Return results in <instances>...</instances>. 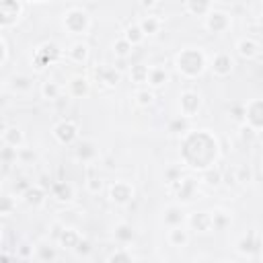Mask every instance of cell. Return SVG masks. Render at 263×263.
Returning <instances> with one entry per match:
<instances>
[{
	"label": "cell",
	"mask_w": 263,
	"mask_h": 263,
	"mask_svg": "<svg viewBox=\"0 0 263 263\" xmlns=\"http://www.w3.org/2000/svg\"><path fill=\"white\" fill-rule=\"evenodd\" d=\"M142 4L148 8V6H154L156 4V0H142Z\"/></svg>",
	"instance_id": "83f0119b"
},
{
	"label": "cell",
	"mask_w": 263,
	"mask_h": 263,
	"mask_svg": "<svg viewBox=\"0 0 263 263\" xmlns=\"http://www.w3.org/2000/svg\"><path fill=\"white\" fill-rule=\"evenodd\" d=\"M86 187H89L93 194H99V191H101V181L99 179H89V181H86Z\"/></svg>",
	"instance_id": "484cf974"
},
{
	"label": "cell",
	"mask_w": 263,
	"mask_h": 263,
	"mask_svg": "<svg viewBox=\"0 0 263 263\" xmlns=\"http://www.w3.org/2000/svg\"><path fill=\"white\" fill-rule=\"evenodd\" d=\"M212 70H214V74L218 76H226V74H231V70H233V60L229 56H216V60L212 62Z\"/></svg>",
	"instance_id": "8992f818"
},
{
	"label": "cell",
	"mask_w": 263,
	"mask_h": 263,
	"mask_svg": "<svg viewBox=\"0 0 263 263\" xmlns=\"http://www.w3.org/2000/svg\"><path fill=\"white\" fill-rule=\"evenodd\" d=\"M109 259H111V261H115V259H130V255H124V253H117V255H111Z\"/></svg>",
	"instance_id": "4316f807"
},
{
	"label": "cell",
	"mask_w": 263,
	"mask_h": 263,
	"mask_svg": "<svg viewBox=\"0 0 263 263\" xmlns=\"http://www.w3.org/2000/svg\"><path fill=\"white\" fill-rule=\"evenodd\" d=\"M54 136L60 140L62 144H72L76 140V136H78V128H76L74 121L66 119V121H62V124H58L54 128Z\"/></svg>",
	"instance_id": "277c9868"
},
{
	"label": "cell",
	"mask_w": 263,
	"mask_h": 263,
	"mask_svg": "<svg viewBox=\"0 0 263 263\" xmlns=\"http://www.w3.org/2000/svg\"><path fill=\"white\" fill-rule=\"evenodd\" d=\"M0 91H2V86H0Z\"/></svg>",
	"instance_id": "f1b7e54d"
},
{
	"label": "cell",
	"mask_w": 263,
	"mask_h": 263,
	"mask_svg": "<svg viewBox=\"0 0 263 263\" xmlns=\"http://www.w3.org/2000/svg\"><path fill=\"white\" fill-rule=\"evenodd\" d=\"M239 54L243 58H255L259 54V45L253 39H243L239 41Z\"/></svg>",
	"instance_id": "30bf717a"
},
{
	"label": "cell",
	"mask_w": 263,
	"mask_h": 263,
	"mask_svg": "<svg viewBox=\"0 0 263 263\" xmlns=\"http://www.w3.org/2000/svg\"><path fill=\"white\" fill-rule=\"evenodd\" d=\"M138 25H140V29H142L144 35H154V33H159V29H161V21L156 19V16H148V19L140 21Z\"/></svg>",
	"instance_id": "7c38bea8"
},
{
	"label": "cell",
	"mask_w": 263,
	"mask_h": 263,
	"mask_svg": "<svg viewBox=\"0 0 263 263\" xmlns=\"http://www.w3.org/2000/svg\"><path fill=\"white\" fill-rule=\"evenodd\" d=\"M226 25H229V19H226L224 12H210V16H208V29H210V31L218 33V31H222Z\"/></svg>",
	"instance_id": "9c48e42d"
},
{
	"label": "cell",
	"mask_w": 263,
	"mask_h": 263,
	"mask_svg": "<svg viewBox=\"0 0 263 263\" xmlns=\"http://www.w3.org/2000/svg\"><path fill=\"white\" fill-rule=\"evenodd\" d=\"M4 142L10 146V148H16V146H21L23 144V134L19 128H8L4 132Z\"/></svg>",
	"instance_id": "8fae6325"
},
{
	"label": "cell",
	"mask_w": 263,
	"mask_h": 263,
	"mask_svg": "<svg viewBox=\"0 0 263 263\" xmlns=\"http://www.w3.org/2000/svg\"><path fill=\"white\" fill-rule=\"evenodd\" d=\"M126 39H128L132 45H138V43L144 41V33H142V29H140V25H130V27L126 29Z\"/></svg>",
	"instance_id": "4fadbf2b"
},
{
	"label": "cell",
	"mask_w": 263,
	"mask_h": 263,
	"mask_svg": "<svg viewBox=\"0 0 263 263\" xmlns=\"http://www.w3.org/2000/svg\"><path fill=\"white\" fill-rule=\"evenodd\" d=\"M64 25L72 31V33H84L86 29H89V14L78 10V8H72L68 14H66V19H64Z\"/></svg>",
	"instance_id": "7a4b0ae2"
},
{
	"label": "cell",
	"mask_w": 263,
	"mask_h": 263,
	"mask_svg": "<svg viewBox=\"0 0 263 263\" xmlns=\"http://www.w3.org/2000/svg\"><path fill=\"white\" fill-rule=\"evenodd\" d=\"M70 58H72L74 62H84L86 58H89V45H84V43H74L72 49H70Z\"/></svg>",
	"instance_id": "9a60e30c"
},
{
	"label": "cell",
	"mask_w": 263,
	"mask_h": 263,
	"mask_svg": "<svg viewBox=\"0 0 263 263\" xmlns=\"http://www.w3.org/2000/svg\"><path fill=\"white\" fill-rule=\"evenodd\" d=\"M103 74H105V82H107L109 86H115L117 84V80H119V74L115 72V70H111V68H103Z\"/></svg>",
	"instance_id": "ffe728a7"
},
{
	"label": "cell",
	"mask_w": 263,
	"mask_h": 263,
	"mask_svg": "<svg viewBox=\"0 0 263 263\" xmlns=\"http://www.w3.org/2000/svg\"><path fill=\"white\" fill-rule=\"evenodd\" d=\"M132 194H134V189H132L130 185H126V183H115V185L111 187V200L117 202V204L128 202V200L132 198Z\"/></svg>",
	"instance_id": "5b68a950"
},
{
	"label": "cell",
	"mask_w": 263,
	"mask_h": 263,
	"mask_svg": "<svg viewBox=\"0 0 263 263\" xmlns=\"http://www.w3.org/2000/svg\"><path fill=\"white\" fill-rule=\"evenodd\" d=\"M167 80H169V74L165 72L163 68H150V70H148L146 82H150V84L154 86V89H159V86L167 84Z\"/></svg>",
	"instance_id": "ba28073f"
},
{
	"label": "cell",
	"mask_w": 263,
	"mask_h": 263,
	"mask_svg": "<svg viewBox=\"0 0 263 263\" xmlns=\"http://www.w3.org/2000/svg\"><path fill=\"white\" fill-rule=\"evenodd\" d=\"M191 58L194 60H189V51H183V54L177 58V66L185 76H198L204 70V56L198 54V51H194V56Z\"/></svg>",
	"instance_id": "6da1fadb"
},
{
	"label": "cell",
	"mask_w": 263,
	"mask_h": 263,
	"mask_svg": "<svg viewBox=\"0 0 263 263\" xmlns=\"http://www.w3.org/2000/svg\"><path fill=\"white\" fill-rule=\"evenodd\" d=\"M206 177H208V183H210V185H216V183L220 181V173H218V171H216V173H214V171H208Z\"/></svg>",
	"instance_id": "d4e9b609"
},
{
	"label": "cell",
	"mask_w": 263,
	"mask_h": 263,
	"mask_svg": "<svg viewBox=\"0 0 263 263\" xmlns=\"http://www.w3.org/2000/svg\"><path fill=\"white\" fill-rule=\"evenodd\" d=\"M132 49H134V45H132L126 37H121V39H117V41L113 43V51H115L119 58H128V56L132 54Z\"/></svg>",
	"instance_id": "5bb4252c"
},
{
	"label": "cell",
	"mask_w": 263,
	"mask_h": 263,
	"mask_svg": "<svg viewBox=\"0 0 263 263\" xmlns=\"http://www.w3.org/2000/svg\"><path fill=\"white\" fill-rule=\"evenodd\" d=\"M169 241H171V245H175V247H183L187 243V233L183 229H179V226H175L169 235Z\"/></svg>",
	"instance_id": "2e32d148"
},
{
	"label": "cell",
	"mask_w": 263,
	"mask_h": 263,
	"mask_svg": "<svg viewBox=\"0 0 263 263\" xmlns=\"http://www.w3.org/2000/svg\"><path fill=\"white\" fill-rule=\"evenodd\" d=\"M132 76H134L136 82H146L148 68H146V66H136V68H134V72H132Z\"/></svg>",
	"instance_id": "44dd1931"
},
{
	"label": "cell",
	"mask_w": 263,
	"mask_h": 263,
	"mask_svg": "<svg viewBox=\"0 0 263 263\" xmlns=\"http://www.w3.org/2000/svg\"><path fill=\"white\" fill-rule=\"evenodd\" d=\"M136 99H138V105H142V107H148V105L154 101V95H152V91H138V93H136Z\"/></svg>",
	"instance_id": "ac0fdd59"
},
{
	"label": "cell",
	"mask_w": 263,
	"mask_h": 263,
	"mask_svg": "<svg viewBox=\"0 0 263 263\" xmlns=\"http://www.w3.org/2000/svg\"><path fill=\"white\" fill-rule=\"evenodd\" d=\"M25 198H27L29 204H41V202H43V194H41V189H39V187L29 189L27 194H25Z\"/></svg>",
	"instance_id": "d6986e66"
},
{
	"label": "cell",
	"mask_w": 263,
	"mask_h": 263,
	"mask_svg": "<svg viewBox=\"0 0 263 263\" xmlns=\"http://www.w3.org/2000/svg\"><path fill=\"white\" fill-rule=\"evenodd\" d=\"M200 107H202V99H200L198 93L187 91V93H183L179 97V109H181V113L185 117H194L200 111Z\"/></svg>",
	"instance_id": "3957f363"
},
{
	"label": "cell",
	"mask_w": 263,
	"mask_h": 263,
	"mask_svg": "<svg viewBox=\"0 0 263 263\" xmlns=\"http://www.w3.org/2000/svg\"><path fill=\"white\" fill-rule=\"evenodd\" d=\"M68 89H70V95L72 97H84L86 93H89V80H86L84 76H74L72 80H70Z\"/></svg>",
	"instance_id": "52a82bcc"
},
{
	"label": "cell",
	"mask_w": 263,
	"mask_h": 263,
	"mask_svg": "<svg viewBox=\"0 0 263 263\" xmlns=\"http://www.w3.org/2000/svg\"><path fill=\"white\" fill-rule=\"evenodd\" d=\"M62 243H64V245H72V247H74V245L78 243V235H76L74 231H66V233L62 235Z\"/></svg>",
	"instance_id": "603a6c76"
},
{
	"label": "cell",
	"mask_w": 263,
	"mask_h": 263,
	"mask_svg": "<svg viewBox=\"0 0 263 263\" xmlns=\"http://www.w3.org/2000/svg\"><path fill=\"white\" fill-rule=\"evenodd\" d=\"M12 86H14V89L27 91V89H31V80H29L27 76H14V78H12Z\"/></svg>",
	"instance_id": "7402d4cb"
},
{
	"label": "cell",
	"mask_w": 263,
	"mask_h": 263,
	"mask_svg": "<svg viewBox=\"0 0 263 263\" xmlns=\"http://www.w3.org/2000/svg\"><path fill=\"white\" fill-rule=\"evenodd\" d=\"M10 208H12V200H10L8 196H0V212L8 214V212H10Z\"/></svg>",
	"instance_id": "cb8c5ba5"
},
{
	"label": "cell",
	"mask_w": 263,
	"mask_h": 263,
	"mask_svg": "<svg viewBox=\"0 0 263 263\" xmlns=\"http://www.w3.org/2000/svg\"><path fill=\"white\" fill-rule=\"evenodd\" d=\"M41 93H43V97H45V99L54 101V99H58V97H60V84H58V82H54V80H47V82L43 84Z\"/></svg>",
	"instance_id": "e0dca14e"
}]
</instances>
